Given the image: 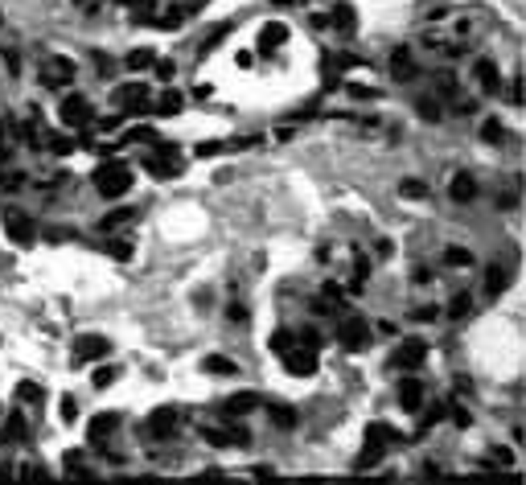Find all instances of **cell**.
I'll use <instances>...</instances> for the list:
<instances>
[{
    "label": "cell",
    "mask_w": 526,
    "mask_h": 485,
    "mask_svg": "<svg viewBox=\"0 0 526 485\" xmlns=\"http://www.w3.org/2000/svg\"><path fill=\"white\" fill-rule=\"evenodd\" d=\"M337 342H342L346 350H366V342H370V325H366L362 317H346V321L337 325Z\"/></svg>",
    "instance_id": "5b68a950"
},
{
    "label": "cell",
    "mask_w": 526,
    "mask_h": 485,
    "mask_svg": "<svg viewBox=\"0 0 526 485\" xmlns=\"http://www.w3.org/2000/svg\"><path fill=\"white\" fill-rule=\"evenodd\" d=\"M481 140L485 144H502V140H506V128H502L497 120H481Z\"/></svg>",
    "instance_id": "484cf974"
},
{
    "label": "cell",
    "mask_w": 526,
    "mask_h": 485,
    "mask_svg": "<svg viewBox=\"0 0 526 485\" xmlns=\"http://www.w3.org/2000/svg\"><path fill=\"white\" fill-rule=\"evenodd\" d=\"M120 107L124 111H148L152 107V99H148V87H120Z\"/></svg>",
    "instance_id": "4fadbf2b"
},
{
    "label": "cell",
    "mask_w": 526,
    "mask_h": 485,
    "mask_svg": "<svg viewBox=\"0 0 526 485\" xmlns=\"http://www.w3.org/2000/svg\"><path fill=\"white\" fill-rule=\"evenodd\" d=\"M424 353H428V346H424L420 337H407V342L399 346V353H394V362H399V366H420Z\"/></svg>",
    "instance_id": "e0dca14e"
},
{
    "label": "cell",
    "mask_w": 526,
    "mask_h": 485,
    "mask_svg": "<svg viewBox=\"0 0 526 485\" xmlns=\"http://www.w3.org/2000/svg\"><path fill=\"white\" fill-rule=\"evenodd\" d=\"M74 79V62L70 58H45L42 62V83L45 87H70Z\"/></svg>",
    "instance_id": "8992f818"
},
{
    "label": "cell",
    "mask_w": 526,
    "mask_h": 485,
    "mask_svg": "<svg viewBox=\"0 0 526 485\" xmlns=\"http://www.w3.org/2000/svg\"><path fill=\"white\" fill-rule=\"evenodd\" d=\"M473 79H477V87H481L485 95H497V90H502V70H497V62H489V58H481V62L473 66Z\"/></svg>",
    "instance_id": "9c48e42d"
},
{
    "label": "cell",
    "mask_w": 526,
    "mask_h": 485,
    "mask_svg": "<svg viewBox=\"0 0 526 485\" xmlns=\"http://www.w3.org/2000/svg\"><path fill=\"white\" fill-rule=\"evenodd\" d=\"M448 198H452V202H473V198H477V177L473 173H456L452 177V185H448Z\"/></svg>",
    "instance_id": "9a60e30c"
},
{
    "label": "cell",
    "mask_w": 526,
    "mask_h": 485,
    "mask_svg": "<svg viewBox=\"0 0 526 485\" xmlns=\"http://www.w3.org/2000/svg\"><path fill=\"white\" fill-rule=\"evenodd\" d=\"M391 74H394V79H399V83H411V79L420 74V66H415V58H411V49H403V45H399V49H394V54H391Z\"/></svg>",
    "instance_id": "30bf717a"
},
{
    "label": "cell",
    "mask_w": 526,
    "mask_h": 485,
    "mask_svg": "<svg viewBox=\"0 0 526 485\" xmlns=\"http://www.w3.org/2000/svg\"><path fill=\"white\" fill-rule=\"evenodd\" d=\"M420 116H424V120H436L440 103H436V99H420Z\"/></svg>",
    "instance_id": "8d00e7d4"
},
{
    "label": "cell",
    "mask_w": 526,
    "mask_h": 485,
    "mask_svg": "<svg viewBox=\"0 0 526 485\" xmlns=\"http://www.w3.org/2000/svg\"><path fill=\"white\" fill-rule=\"evenodd\" d=\"M177 428H181V424H177V411H173V407H161V411H152V420H148V432H152L157 440L173 436Z\"/></svg>",
    "instance_id": "8fae6325"
},
{
    "label": "cell",
    "mask_w": 526,
    "mask_h": 485,
    "mask_svg": "<svg viewBox=\"0 0 526 485\" xmlns=\"http://www.w3.org/2000/svg\"><path fill=\"white\" fill-rule=\"evenodd\" d=\"M506 284H510V271L506 267H489V292L497 296V292H506Z\"/></svg>",
    "instance_id": "83f0119b"
},
{
    "label": "cell",
    "mask_w": 526,
    "mask_h": 485,
    "mask_svg": "<svg viewBox=\"0 0 526 485\" xmlns=\"http://www.w3.org/2000/svg\"><path fill=\"white\" fill-rule=\"evenodd\" d=\"M152 66H157V74H161L165 83H169V79L177 74V66H173V62H152Z\"/></svg>",
    "instance_id": "74e56055"
},
{
    "label": "cell",
    "mask_w": 526,
    "mask_h": 485,
    "mask_svg": "<svg viewBox=\"0 0 526 485\" xmlns=\"http://www.w3.org/2000/svg\"><path fill=\"white\" fill-rule=\"evenodd\" d=\"M263 399L255 395V391H239V395H230V399H222V415L226 420H243L247 411H255Z\"/></svg>",
    "instance_id": "52a82bcc"
},
{
    "label": "cell",
    "mask_w": 526,
    "mask_h": 485,
    "mask_svg": "<svg viewBox=\"0 0 526 485\" xmlns=\"http://www.w3.org/2000/svg\"><path fill=\"white\" fill-rule=\"evenodd\" d=\"M120 4H132V8H140V4H148V0H120Z\"/></svg>",
    "instance_id": "ee69618b"
},
{
    "label": "cell",
    "mask_w": 526,
    "mask_h": 485,
    "mask_svg": "<svg viewBox=\"0 0 526 485\" xmlns=\"http://www.w3.org/2000/svg\"><path fill=\"white\" fill-rule=\"evenodd\" d=\"M432 317H436V309H415L411 312V321H432Z\"/></svg>",
    "instance_id": "7bdbcfd3"
},
{
    "label": "cell",
    "mask_w": 526,
    "mask_h": 485,
    "mask_svg": "<svg viewBox=\"0 0 526 485\" xmlns=\"http://www.w3.org/2000/svg\"><path fill=\"white\" fill-rule=\"evenodd\" d=\"M284 366H288V374L308 379V374L317 370V350L305 346V342H296V346H288V350H284Z\"/></svg>",
    "instance_id": "277c9868"
},
{
    "label": "cell",
    "mask_w": 526,
    "mask_h": 485,
    "mask_svg": "<svg viewBox=\"0 0 526 485\" xmlns=\"http://www.w3.org/2000/svg\"><path fill=\"white\" fill-rule=\"evenodd\" d=\"M469 309H473V301H469V296H456V301L448 305V317H465Z\"/></svg>",
    "instance_id": "836d02e7"
},
{
    "label": "cell",
    "mask_w": 526,
    "mask_h": 485,
    "mask_svg": "<svg viewBox=\"0 0 526 485\" xmlns=\"http://www.w3.org/2000/svg\"><path fill=\"white\" fill-rule=\"evenodd\" d=\"M230 321L243 325V321H247V309H243V305H230Z\"/></svg>",
    "instance_id": "60d3db41"
},
{
    "label": "cell",
    "mask_w": 526,
    "mask_h": 485,
    "mask_svg": "<svg viewBox=\"0 0 526 485\" xmlns=\"http://www.w3.org/2000/svg\"><path fill=\"white\" fill-rule=\"evenodd\" d=\"M4 440H29V424H25V415H13V420H8Z\"/></svg>",
    "instance_id": "4316f807"
},
{
    "label": "cell",
    "mask_w": 526,
    "mask_h": 485,
    "mask_svg": "<svg viewBox=\"0 0 526 485\" xmlns=\"http://www.w3.org/2000/svg\"><path fill=\"white\" fill-rule=\"evenodd\" d=\"M17 399H21V403H42V387H38V383H21V387H17Z\"/></svg>",
    "instance_id": "4dcf8cb0"
},
{
    "label": "cell",
    "mask_w": 526,
    "mask_h": 485,
    "mask_svg": "<svg viewBox=\"0 0 526 485\" xmlns=\"http://www.w3.org/2000/svg\"><path fill=\"white\" fill-rule=\"evenodd\" d=\"M444 264L448 267H473V251L469 247H448L444 251Z\"/></svg>",
    "instance_id": "7402d4cb"
},
{
    "label": "cell",
    "mask_w": 526,
    "mask_h": 485,
    "mask_svg": "<svg viewBox=\"0 0 526 485\" xmlns=\"http://www.w3.org/2000/svg\"><path fill=\"white\" fill-rule=\"evenodd\" d=\"M399 193L415 202V198H424V181H415V177H403V181H399Z\"/></svg>",
    "instance_id": "f1b7e54d"
},
{
    "label": "cell",
    "mask_w": 526,
    "mask_h": 485,
    "mask_svg": "<svg viewBox=\"0 0 526 485\" xmlns=\"http://www.w3.org/2000/svg\"><path fill=\"white\" fill-rule=\"evenodd\" d=\"M366 444H370V448H387V444H394V428L391 424H370V428H366Z\"/></svg>",
    "instance_id": "d6986e66"
},
{
    "label": "cell",
    "mask_w": 526,
    "mask_h": 485,
    "mask_svg": "<svg viewBox=\"0 0 526 485\" xmlns=\"http://www.w3.org/2000/svg\"><path fill=\"white\" fill-rule=\"evenodd\" d=\"M95 189H99L103 198H124L132 189V169L124 161H103V165L95 169Z\"/></svg>",
    "instance_id": "6da1fadb"
},
{
    "label": "cell",
    "mask_w": 526,
    "mask_h": 485,
    "mask_svg": "<svg viewBox=\"0 0 526 485\" xmlns=\"http://www.w3.org/2000/svg\"><path fill=\"white\" fill-rule=\"evenodd\" d=\"M452 424H461V428H465V424H469V411H465V407H452Z\"/></svg>",
    "instance_id": "b9f144b4"
},
{
    "label": "cell",
    "mask_w": 526,
    "mask_h": 485,
    "mask_svg": "<svg viewBox=\"0 0 526 485\" xmlns=\"http://www.w3.org/2000/svg\"><path fill=\"white\" fill-rule=\"evenodd\" d=\"M202 440L206 444H234V436L222 432V428H202Z\"/></svg>",
    "instance_id": "1f68e13d"
},
{
    "label": "cell",
    "mask_w": 526,
    "mask_h": 485,
    "mask_svg": "<svg viewBox=\"0 0 526 485\" xmlns=\"http://www.w3.org/2000/svg\"><path fill=\"white\" fill-rule=\"evenodd\" d=\"M111 255H115V260H128L132 247H128V243H111Z\"/></svg>",
    "instance_id": "ab89813d"
},
{
    "label": "cell",
    "mask_w": 526,
    "mask_h": 485,
    "mask_svg": "<svg viewBox=\"0 0 526 485\" xmlns=\"http://www.w3.org/2000/svg\"><path fill=\"white\" fill-rule=\"evenodd\" d=\"M62 415H66V420H74V415H79V403H74L70 395L62 399Z\"/></svg>",
    "instance_id": "f35d334b"
},
{
    "label": "cell",
    "mask_w": 526,
    "mask_h": 485,
    "mask_svg": "<svg viewBox=\"0 0 526 485\" xmlns=\"http://www.w3.org/2000/svg\"><path fill=\"white\" fill-rule=\"evenodd\" d=\"M152 107H157L161 116H177V111H181V95H177V90H165V95H161Z\"/></svg>",
    "instance_id": "cb8c5ba5"
},
{
    "label": "cell",
    "mask_w": 526,
    "mask_h": 485,
    "mask_svg": "<svg viewBox=\"0 0 526 485\" xmlns=\"http://www.w3.org/2000/svg\"><path fill=\"white\" fill-rule=\"evenodd\" d=\"M399 403H403V411H420V403H424V383H420V379H403V383H399Z\"/></svg>",
    "instance_id": "2e32d148"
},
{
    "label": "cell",
    "mask_w": 526,
    "mask_h": 485,
    "mask_svg": "<svg viewBox=\"0 0 526 485\" xmlns=\"http://www.w3.org/2000/svg\"><path fill=\"white\" fill-rule=\"evenodd\" d=\"M288 346H296V333H292V329H280V333H271V350H276V353H284Z\"/></svg>",
    "instance_id": "f546056e"
},
{
    "label": "cell",
    "mask_w": 526,
    "mask_h": 485,
    "mask_svg": "<svg viewBox=\"0 0 526 485\" xmlns=\"http://www.w3.org/2000/svg\"><path fill=\"white\" fill-rule=\"evenodd\" d=\"M169 157H173V152H165V148H161V152L144 157V169H148V173H157V177H177V173H181V161H169Z\"/></svg>",
    "instance_id": "5bb4252c"
},
{
    "label": "cell",
    "mask_w": 526,
    "mask_h": 485,
    "mask_svg": "<svg viewBox=\"0 0 526 485\" xmlns=\"http://www.w3.org/2000/svg\"><path fill=\"white\" fill-rule=\"evenodd\" d=\"M74 353H79V362H99V358H107V353H111V342H107V337H99V333H87V337H79V342H74Z\"/></svg>",
    "instance_id": "ba28073f"
},
{
    "label": "cell",
    "mask_w": 526,
    "mask_h": 485,
    "mask_svg": "<svg viewBox=\"0 0 526 485\" xmlns=\"http://www.w3.org/2000/svg\"><path fill=\"white\" fill-rule=\"evenodd\" d=\"M284 42H288V29H284L280 21H271V25L260 33V45H263V49H276V45H284Z\"/></svg>",
    "instance_id": "ffe728a7"
},
{
    "label": "cell",
    "mask_w": 526,
    "mask_h": 485,
    "mask_svg": "<svg viewBox=\"0 0 526 485\" xmlns=\"http://www.w3.org/2000/svg\"><path fill=\"white\" fill-rule=\"evenodd\" d=\"M329 21L342 29V33H353L358 29V13H353L350 4H333V13H329Z\"/></svg>",
    "instance_id": "ac0fdd59"
},
{
    "label": "cell",
    "mask_w": 526,
    "mask_h": 485,
    "mask_svg": "<svg viewBox=\"0 0 526 485\" xmlns=\"http://www.w3.org/2000/svg\"><path fill=\"white\" fill-rule=\"evenodd\" d=\"M115 428H120V415H95L90 420V428H87V436H90V444H103V440H111L115 436Z\"/></svg>",
    "instance_id": "7c38bea8"
},
{
    "label": "cell",
    "mask_w": 526,
    "mask_h": 485,
    "mask_svg": "<svg viewBox=\"0 0 526 485\" xmlns=\"http://www.w3.org/2000/svg\"><path fill=\"white\" fill-rule=\"evenodd\" d=\"M115 374H120L115 366H99V370H95V387H107V383H115Z\"/></svg>",
    "instance_id": "d6a6232c"
},
{
    "label": "cell",
    "mask_w": 526,
    "mask_h": 485,
    "mask_svg": "<svg viewBox=\"0 0 526 485\" xmlns=\"http://www.w3.org/2000/svg\"><path fill=\"white\" fill-rule=\"evenodd\" d=\"M202 366H206V370H210V374H230V379H234V374H239V366H234V362H230V358H222V353H210V358H206V362H202Z\"/></svg>",
    "instance_id": "44dd1931"
},
{
    "label": "cell",
    "mask_w": 526,
    "mask_h": 485,
    "mask_svg": "<svg viewBox=\"0 0 526 485\" xmlns=\"http://www.w3.org/2000/svg\"><path fill=\"white\" fill-rule=\"evenodd\" d=\"M128 218H132L128 210H115V214H107V218H103V230H115V226H124Z\"/></svg>",
    "instance_id": "e575fe53"
},
{
    "label": "cell",
    "mask_w": 526,
    "mask_h": 485,
    "mask_svg": "<svg viewBox=\"0 0 526 485\" xmlns=\"http://www.w3.org/2000/svg\"><path fill=\"white\" fill-rule=\"evenodd\" d=\"M128 140H140V144H157V132H152V128H132Z\"/></svg>",
    "instance_id": "d590c367"
},
{
    "label": "cell",
    "mask_w": 526,
    "mask_h": 485,
    "mask_svg": "<svg viewBox=\"0 0 526 485\" xmlns=\"http://www.w3.org/2000/svg\"><path fill=\"white\" fill-rule=\"evenodd\" d=\"M4 234H8L17 247H29V243L38 239V226H33V218H29V214H21V210H8V214H4Z\"/></svg>",
    "instance_id": "3957f363"
},
{
    "label": "cell",
    "mask_w": 526,
    "mask_h": 485,
    "mask_svg": "<svg viewBox=\"0 0 526 485\" xmlns=\"http://www.w3.org/2000/svg\"><path fill=\"white\" fill-rule=\"evenodd\" d=\"M152 58H157L152 49H132L124 66H128V70H148V66H152Z\"/></svg>",
    "instance_id": "d4e9b609"
},
{
    "label": "cell",
    "mask_w": 526,
    "mask_h": 485,
    "mask_svg": "<svg viewBox=\"0 0 526 485\" xmlns=\"http://www.w3.org/2000/svg\"><path fill=\"white\" fill-rule=\"evenodd\" d=\"M271 424L288 432V428L296 424V411H292V407H284V403H276V407H271Z\"/></svg>",
    "instance_id": "603a6c76"
},
{
    "label": "cell",
    "mask_w": 526,
    "mask_h": 485,
    "mask_svg": "<svg viewBox=\"0 0 526 485\" xmlns=\"http://www.w3.org/2000/svg\"><path fill=\"white\" fill-rule=\"evenodd\" d=\"M62 124H66V128H90V124H95V107H90L83 95L62 99Z\"/></svg>",
    "instance_id": "7a4b0ae2"
}]
</instances>
